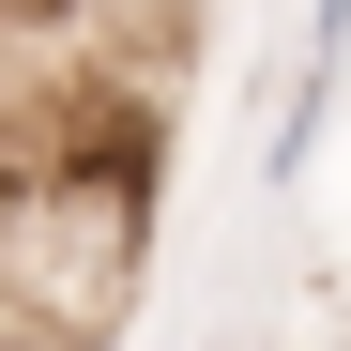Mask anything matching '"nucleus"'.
Here are the masks:
<instances>
[{
  "label": "nucleus",
  "mask_w": 351,
  "mask_h": 351,
  "mask_svg": "<svg viewBox=\"0 0 351 351\" xmlns=\"http://www.w3.org/2000/svg\"><path fill=\"white\" fill-rule=\"evenodd\" d=\"M336 77H351V0H321L306 46H290V107H275V138H260V184H306V153L336 123Z\"/></svg>",
  "instance_id": "1"
}]
</instances>
